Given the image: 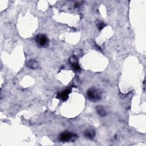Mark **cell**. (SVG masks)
<instances>
[{"mask_svg":"<svg viewBox=\"0 0 146 146\" xmlns=\"http://www.w3.org/2000/svg\"><path fill=\"white\" fill-rule=\"evenodd\" d=\"M87 96L89 100L92 102H97L101 99L102 93L101 91L95 88H91L88 90L87 92Z\"/></svg>","mask_w":146,"mask_h":146,"instance_id":"obj_1","label":"cell"},{"mask_svg":"<svg viewBox=\"0 0 146 146\" xmlns=\"http://www.w3.org/2000/svg\"><path fill=\"white\" fill-rule=\"evenodd\" d=\"M35 41L37 45L40 48H45L49 45V40L44 34H38L35 37Z\"/></svg>","mask_w":146,"mask_h":146,"instance_id":"obj_2","label":"cell"},{"mask_svg":"<svg viewBox=\"0 0 146 146\" xmlns=\"http://www.w3.org/2000/svg\"><path fill=\"white\" fill-rule=\"evenodd\" d=\"M76 135L71 132H63L59 136V140L63 142L70 141L73 137H75Z\"/></svg>","mask_w":146,"mask_h":146,"instance_id":"obj_3","label":"cell"},{"mask_svg":"<svg viewBox=\"0 0 146 146\" xmlns=\"http://www.w3.org/2000/svg\"><path fill=\"white\" fill-rule=\"evenodd\" d=\"M70 92H71V89H66V90L63 91L62 92L59 93L57 95V98L59 99H61L63 101H65V100L67 99V98L69 97V94Z\"/></svg>","mask_w":146,"mask_h":146,"instance_id":"obj_4","label":"cell"},{"mask_svg":"<svg viewBox=\"0 0 146 146\" xmlns=\"http://www.w3.org/2000/svg\"><path fill=\"white\" fill-rule=\"evenodd\" d=\"M26 66L28 68L30 69H36L39 67L40 65H39V63L36 60L30 59L27 62Z\"/></svg>","mask_w":146,"mask_h":146,"instance_id":"obj_5","label":"cell"},{"mask_svg":"<svg viewBox=\"0 0 146 146\" xmlns=\"http://www.w3.org/2000/svg\"><path fill=\"white\" fill-rule=\"evenodd\" d=\"M96 111L97 114L101 117H104L106 116L107 112L105 108L102 106H98L96 107Z\"/></svg>","mask_w":146,"mask_h":146,"instance_id":"obj_6","label":"cell"},{"mask_svg":"<svg viewBox=\"0 0 146 146\" xmlns=\"http://www.w3.org/2000/svg\"><path fill=\"white\" fill-rule=\"evenodd\" d=\"M84 135H85V137H86L87 138L90 139H92L95 136V132L92 129H87V130H86L85 131Z\"/></svg>","mask_w":146,"mask_h":146,"instance_id":"obj_7","label":"cell"},{"mask_svg":"<svg viewBox=\"0 0 146 146\" xmlns=\"http://www.w3.org/2000/svg\"><path fill=\"white\" fill-rule=\"evenodd\" d=\"M105 26H106V25H105L104 23L103 22H99L98 24V25H97L98 28V29H99V30H102V29L105 27Z\"/></svg>","mask_w":146,"mask_h":146,"instance_id":"obj_8","label":"cell"}]
</instances>
